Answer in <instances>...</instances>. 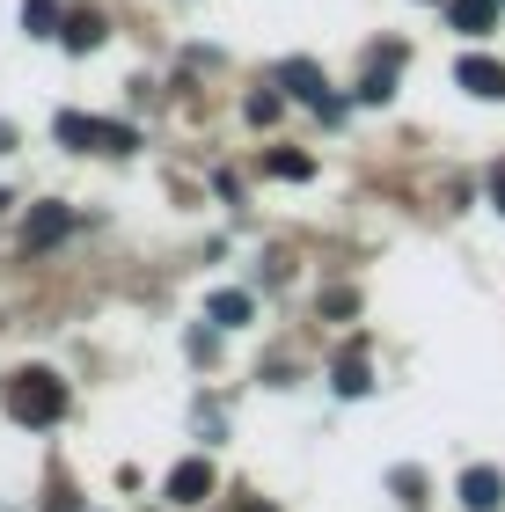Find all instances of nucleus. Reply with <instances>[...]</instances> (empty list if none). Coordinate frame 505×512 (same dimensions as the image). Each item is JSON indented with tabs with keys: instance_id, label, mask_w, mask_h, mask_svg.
<instances>
[{
	"instance_id": "1",
	"label": "nucleus",
	"mask_w": 505,
	"mask_h": 512,
	"mask_svg": "<svg viewBox=\"0 0 505 512\" xmlns=\"http://www.w3.org/2000/svg\"><path fill=\"white\" fill-rule=\"evenodd\" d=\"M8 410H15V425H59L66 417V381L44 374V366H30V374L8 381Z\"/></svg>"
},
{
	"instance_id": "2",
	"label": "nucleus",
	"mask_w": 505,
	"mask_h": 512,
	"mask_svg": "<svg viewBox=\"0 0 505 512\" xmlns=\"http://www.w3.org/2000/svg\"><path fill=\"white\" fill-rule=\"evenodd\" d=\"M59 147H74V154H88V147H96V154H132V147H140V132H132V125H110V118H81V110H59Z\"/></svg>"
},
{
	"instance_id": "3",
	"label": "nucleus",
	"mask_w": 505,
	"mask_h": 512,
	"mask_svg": "<svg viewBox=\"0 0 505 512\" xmlns=\"http://www.w3.org/2000/svg\"><path fill=\"white\" fill-rule=\"evenodd\" d=\"M271 81L293 88L301 103H315L323 118H337V96H330V81H323V66H315V59H279V74H271Z\"/></svg>"
},
{
	"instance_id": "4",
	"label": "nucleus",
	"mask_w": 505,
	"mask_h": 512,
	"mask_svg": "<svg viewBox=\"0 0 505 512\" xmlns=\"http://www.w3.org/2000/svg\"><path fill=\"white\" fill-rule=\"evenodd\" d=\"M213 461H205V454H191V461H176V469H169V505H205V498H213Z\"/></svg>"
},
{
	"instance_id": "5",
	"label": "nucleus",
	"mask_w": 505,
	"mask_h": 512,
	"mask_svg": "<svg viewBox=\"0 0 505 512\" xmlns=\"http://www.w3.org/2000/svg\"><path fill=\"white\" fill-rule=\"evenodd\" d=\"M74 235V205H30V220H22V249H52Z\"/></svg>"
},
{
	"instance_id": "6",
	"label": "nucleus",
	"mask_w": 505,
	"mask_h": 512,
	"mask_svg": "<svg viewBox=\"0 0 505 512\" xmlns=\"http://www.w3.org/2000/svg\"><path fill=\"white\" fill-rule=\"evenodd\" d=\"M454 81H462L469 96H484V103H505V59H484V52H469L462 66H454Z\"/></svg>"
},
{
	"instance_id": "7",
	"label": "nucleus",
	"mask_w": 505,
	"mask_h": 512,
	"mask_svg": "<svg viewBox=\"0 0 505 512\" xmlns=\"http://www.w3.org/2000/svg\"><path fill=\"white\" fill-rule=\"evenodd\" d=\"M103 37H110L103 8H66V22H59V44H66V52H96Z\"/></svg>"
},
{
	"instance_id": "8",
	"label": "nucleus",
	"mask_w": 505,
	"mask_h": 512,
	"mask_svg": "<svg viewBox=\"0 0 505 512\" xmlns=\"http://www.w3.org/2000/svg\"><path fill=\"white\" fill-rule=\"evenodd\" d=\"M454 491H462L469 512H498V505H505V476H498V469H462Z\"/></svg>"
},
{
	"instance_id": "9",
	"label": "nucleus",
	"mask_w": 505,
	"mask_h": 512,
	"mask_svg": "<svg viewBox=\"0 0 505 512\" xmlns=\"http://www.w3.org/2000/svg\"><path fill=\"white\" fill-rule=\"evenodd\" d=\"M498 8L505 0H447V22L462 37H484V30H498Z\"/></svg>"
},
{
	"instance_id": "10",
	"label": "nucleus",
	"mask_w": 505,
	"mask_h": 512,
	"mask_svg": "<svg viewBox=\"0 0 505 512\" xmlns=\"http://www.w3.org/2000/svg\"><path fill=\"white\" fill-rule=\"evenodd\" d=\"M249 315H257V308H249V293H213V300H205V322H220V330H242Z\"/></svg>"
},
{
	"instance_id": "11",
	"label": "nucleus",
	"mask_w": 505,
	"mask_h": 512,
	"mask_svg": "<svg viewBox=\"0 0 505 512\" xmlns=\"http://www.w3.org/2000/svg\"><path fill=\"white\" fill-rule=\"evenodd\" d=\"M330 381H337V395H366V388H374V374H366V352H359V344L337 359V374H330Z\"/></svg>"
},
{
	"instance_id": "12",
	"label": "nucleus",
	"mask_w": 505,
	"mask_h": 512,
	"mask_svg": "<svg viewBox=\"0 0 505 512\" xmlns=\"http://www.w3.org/2000/svg\"><path fill=\"white\" fill-rule=\"evenodd\" d=\"M59 0H22V30H30V37H59Z\"/></svg>"
},
{
	"instance_id": "13",
	"label": "nucleus",
	"mask_w": 505,
	"mask_h": 512,
	"mask_svg": "<svg viewBox=\"0 0 505 512\" xmlns=\"http://www.w3.org/2000/svg\"><path fill=\"white\" fill-rule=\"evenodd\" d=\"M271 176H286V183H308V176H315V161H308V154H271Z\"/></svg>"
},
{
	"instance_id": "14",
	"label": "nucleus",
	"mask_w": 505,
	"mask_h": 512,
	"mask_svg": "<svg viewBox=\"0 0 505 512\" xmlns=\"http://www.w3.org/2000/svg\"><path fill=\"white\" fill-rule=\"evenodd\" d=\"M271 118H279V96H271V88H264V96H249V125H271Z\"/></svg>"
},
{
	"instance_id": "15",
	"label": "nucleus",
	"mask_w": 505,
	"mask_h": 512,
	"mask_svg": "<svg viewBox=\"0 0 505 512\" xmlns=\"http://www.w3.org/2000/svg\"><path fill=\"white\" fill-rule=\"evenodd\" d=\"M491 205L505 213V169H491Z\"/></svg>"
},
{
	"instance_id": "16",
	"label": "nucleus",
	"mask_w": 505,
	"mask_h": 512,
	"mask_svg": "<svg viewBox=\"0 0 505 512\" xmlns=\"http://www.w3.org/2000/svg\"><path fill=\"white\" fill-rule=\"evenodd\" d=\"M8 147H15V125H0V154H8Z\"/></svg>"
}]
</instances>
